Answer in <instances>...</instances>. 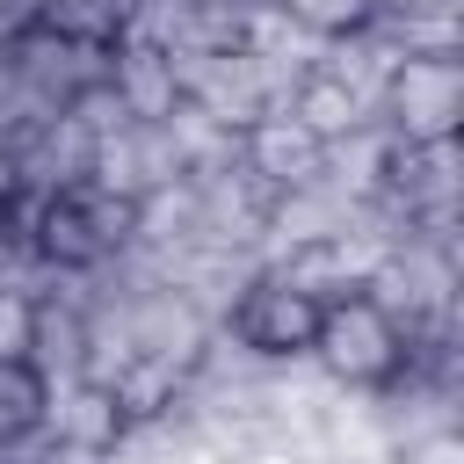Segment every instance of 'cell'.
<instances>
[{
    "mask_svg": "<svg viewBox=\"0 0 464 464\" xmlns=\"http://www.w3.org/2000/svg\"><path fill=\"white\" fill-rule=\"evenodd\" d=\"M312 355H319L341 384H384V377H399V362H406V334H399V319H392L377 297L348 290V297H326V304H319Z\"/></svg>",
    "mask_w": 464,
    "mask_h": 464,
    "instance_id": "1",
    "label": "cell"
},
{
    "mask_svg": "<svg viewBox=\"0 0 464 464\" xmlns=\"http://www.w3.org/2000/svg\"><path fill=\"white\" fill-rule=\"evenodd\" d=\"M384 102L399 116V138L406 145H435V138H457V116H464V65L450 51H406L384 80Z\"/></svg>",
    "mask_w": 464,
    "mask_h": 464,
    "instance_id": "2",
    "label": "cell"
},
{
    "mask_svg": "<svg viewBox=\"0 0 464 464\" xmlns=\"http://www.w3.org/2000/svg\"><path fill=\"white\" fill-rule=\"evenodd\" d=\"M326 138H312L283 102H268L254 123H246V174H261L276 196H297V188H319L326 181Z\"/></svg>",
    "mask_w": 464,
    "mask_h": 464,
    "instance_id": "3",
    "label": "cell"
},
{
    "mask_svg": "<svg viewBox=\"0 0 464 464\" xmlns=\"http://www.w3.org/2000/svg\"><path fill=\"white\" fill-rule=\"evenodd\" d=\"M232 334L254 355H304L312 334H319V304L304 290H290L283 276H261V283H246V297L232 312Z\"/></svg>",
    "mask_w": 464,
    "mask_h": 464,
    "instance_id": "4",
    "label": "cell"
},
{
    "mask_svg": "<svg viewBox=\"0 0 464 464\" xmlns=\"http://www.w3.org/2000/svg\"><path fill=\"white\" fill-rule=\"evenodd\" d=\"M44 420H51V464H58V457H65V464H87V457L116 450V435L130 428L123 406H116V392H102V384H87V377H72L65 392H51Z\"/></svg>",
    "mask_w": 464,
    "mask_h": 464,
    "instance_id": "5",
    "label": "cell"
},
{
    "mask_svg": "<svg viewBox=\"0 0 464 464\" xmlns=\"http://www.w3.org/2000/svg\"><path fill=\"white\" fill-rule=\"evenodd\" d=\"M29 239H36V254L51 261V268H65V276H87V268H102L116 246L94 232V218L80 210V196L72 188H51L44 196V210L29 218Z\"/></svg>",
    "mask_w": 464,
    "mask_h": 464,
    "instance_id": "6",
    "label": "cell"
},
{
    "mask_svg": "<svg viewBox=\"0 0 464 464\" xmlns=\"http://www.w3.org/2000/svg\"><path fill=\"white\" fill-rule=\"evenodd\" d=\"M130 341H138V355H167V362H196L203 355V312L188 304V290L174 283V290H145L130 312Z\"/></svg>",
    "mask_w": 464,
    "mask_h": 464,
    "instance_id": "7",
    "label": "cell"
},
{
    "mask_svg": "<svg viewBox=\"0 0 464 464\" xmlns=\"http://www.w3.org/2000/svg\"><path fill=\"white\" fill-rule=\"evenodd\" d=\"M109 94L123 102L130 123H160L174 102H181V80H174V58L152 51V44H123L109 58Z\"/></svg>",
    "mask_w": 464,
    "mask_h": 464,
    "instance_id": "8",
    "label": "cell"
},
{
    "mask_svg": "<svg viewBox=\"0 0 464 464\" xmlns=\"http://www.w3.org/2000/svg\"><path fill=\"white\" fill-rule=\"evenodd\" d=\"M283 109L312 130V138H326V145H341V138H355L362 123H370V109H362V94H348L341 80H326L319 65L312 72H297L290 80V94H283Z\"/></svg>",
    "mask_w": 464,
    "mask_h": 464,
    "instance_id": "9",
    "label": "cell"
},
{
    "mask_svg": "<svg viewBox=\"0 0 464 464\" xmlns=\"http://www.w3.org/2000/svg\"><path fill=\"white\" fill-rule=\"evenodd\" d=\"M80 348H87L80 312H72V304H36V319H29V355H22V362H29L44 384H58V370L80 377Z\"/></svg>",
    "mask_w": 464,
    "mask_h": 464,
    "instance_id": "10",
    "label": "cell"
},
{
    "mask_svg": "<svg viewBox=\"0 0 464 464\" xmlns=\"http://www.w3.org/2000/svg\"><path fill=\"white\" fill-rule=\"evenodd\" d=\"M123 22H130V0H51V7H44V29H51V36L94 44V51H109V44L123 36Z\"/></svg>",
    "mask_w": 464,
    "mask_h": 464,
    "instance_id": "11",
    "label": "cell"
},
{
    "mask_svg": "<svg viewBox=\"0 0 464 464\" xmlns=\"http://www.w3.org/2000/svg\"><path fill=\"white\" fill-rule=\"evenodd\" d=\"M174 384H181V362H167V355H138L109 392H116L123 420H152L160 406H174Z\"/></svg>",
    "mask_w": 464,
    "mask_h": 464,
    "instance_id": "12",
    "label": "cell"
},
{
    "mask_svg": "<svg viewBox=\"0 0 464 464\" xmlns=\"http://www.w3.org/2000/svg\"><path fill=\"white\" fill-rule=\"evenodd\" d=\"M44 406H51V384H44L22 355H0V435L44 428Z\"/></svg>",
    "mask_w": 464,
    "mask_h": 464,
    "instance_id": "13",
    "label": "cell"
},
{
    "mask_svg": "<svg viewBox=\"0 0 464 464\" xmlns=\"http://www.w3.org/2000/svg\"><path fill=\"white\" fill-rule=\"evenodd\" d=\"M29 319L36 304L22 290H0V355H29Z\"/></svg>",
    "mask_w": 464,
    "mask_h": 464,
    "instance_id": "14",
    "label": "cell"
},
{
    "mask_svg": "<svg viewBox=\"0 0 464 464\" xmlns=\"http://www.w3.org/2000/svg\"><path fill=\"white\" fill-rule=\"evenodd\" d=\"M406 464H457V442H450V428H435L428 442H413V450H406Z\"/></svg>",
    "mask_w": 464,
    "mask_h": 464,
    "instance_id": "15",
    "label": "cell"
},
{
    "mask_svg": "<svg viewBox=\"0 0 464 464\" xmlns=\"http://www.w3.org/2000/svg\"><path fill=\"white\" fill-rule=\"evenodd\" d=\"M44 7H51V0H7V29H29V22H44Z\"/></svg>",
    "mask_w": 464,
    "mask_h": 464,
    "instance_id": "16",
    "label": "cell"
},
{
    "mask_svg": "<svg viewBox=\"0 0 464 464\" xmlns=\"http://www.w3.org/2000/svg\"><path fill=\"white\" fill-rule=\"evenodd\" d=\"M413 7H450V0H362V14H413Z\"/></svg>",
    "mask_w": 464,
    "mask_h": 464,
    "instance_id": "17",
    "label": "cell"
},
{
    "mask_svg": "<svg viewBox=\"0 0 464 464\" xmlns=\"http://www.w3.org/2000/svg\"><path fill=\"white\" fill-rule=\"evenodd\" d=\"M14 174H22V167L0 152V218H7V203H14Z\"/></svg>",
    "mask_w": 464,
    "mask_h": 464,
    "instance_id": "18",
    "label": "cell"
}]
</instances>
